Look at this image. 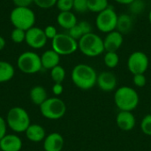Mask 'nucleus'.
<instances>
[{
  "label": "nucleus",
  "mask_w": 151,
  "mask_h": 151,
  "mask_svg": "<svg viewBox=\"0 0 151 151\" xmlns=\"http://www.w3.org/2000/svg\"><path fill=\"white\" fill-rule=\"evenodd\" d=\"M71 78L77 88L88 90L96 84L97 73L92 66L86 64H78L73 68Z\"/></svg>",
  "instance_id": "f257e3e1"
},
{
  "label": "nucleus",
  "mask_w": 151,
  "mask_h": 151,
  "mask_svg": "<svg viewBox=\"0 0 151 151\" xmlns=\"http://www.w3.org/2000/svg\"><path fill=\"white\" fill-rule=\"evenodd\" d=\"M139 101L137 91L128 86L119 88L114 95V102L119 111H133L138 106Z\"/></svg>",
  "instance_id": "f03ea898"
},
{
  "label": "nucleus",
  "mask_w": 151,
  "mask_h": 151,
  "mask_svg": "<svg viewBox=\"0 0 151 151\" xmlns=\"http://www.w3.org/2000/svg\"><path fill=\"white\" fill-rule=\"evenodd\" d=\"M78 50H80L81 52L87 57H98L105 51L104 39L93 32L84 35L78 41Z\"/></svg>",
  "instance_id": "7ed1b4c3"
},
{
  "label": "nucleus",
  "mask_w": 151,
  "mask_h": 151,
  "mask_svg": "<svg viewBox=\"0 0 151 151\" xmlns=\"http://www.w3.org/2000/svg\"><path fill=\"white\" fill-rule=\"evenodd\" d=\"M5 120L7 127L15 133H25L31 124L27 111L19 106L12 107L9 110Z\"/></svg>",
  "instance_id": "20e7f679"
},
{
  "label": "nucleus",
  "mask_w": 151,
  "mask_h": 151,
  "mask_svg": "<svg viewBox=\"0 0 151 151\" xmlns=\"http://www.w3.org/2000/svg\"><path fill=\"white\" fill-rule=\"evenodd\" d=\"M10 20L15 28L25 31L35 27V14L29 7H14L10 13Z\"/></svg>",
  "instance_id": "39448f33"
},
{
  "label": "nucleus",
  "mask_w": 151,
  "mask_h": 151,
  "mask_svg": "<svg viewBox=\"0 0 151 151\" xmlns=\"http://www.w3.org/2000/svg\"><path fill=\"white\" fill-rule=\"evenodd\" d=\"M39 107L41 114L50 120H58L63 118L66 112L65 102L57 96L47 98Z\"/></svg>",
  "instance_id": "423d86ee"
},
{
  "label": "nucleus",
  "mask_w": 151,
  "mask_h": 151,
  "mask_svg": "<svg viewBox=\"0 0 151 151\" xmlns=\"http://www.w3.org/2000/svg\"><path fill=\"white\" fill-rule=\"evenodd\" d=\"M17 66L23 73H36L42 68L41 56L34 51H25L19 56L17 59Z\"/></svg>",
  "instance_id": "0eeeda50"
},
{
  "label": "nucleus",
  "mask_w": 151,
  "mask_h": 151,
  "mask_svg": "<svg viewBox=\"0 0 151 151\" xmlns=\"http://www.w3.org/2000/svg\"><path fill=\"white\" fill-rule=\"evenodd\" d=\"M118 13L112 5H109L105 10L97 13L96 19V26L97 29L104 34H108L116 30Z\"/></svg>",
  "instance_id": "6e6552de"
},
{
  "label": "nucleus",
  "mask_w": 151,
  "mask_h": 151,
  "mask_svg": "<svg viewBox=\"0 0 151 151\" xmlns=\"http://www.w3.org/2000/svg\"><path fill=\"white\" fill-rule=\"evenodd\" d=\"M51 47L58 55L67 56L78 50V41L71 37L68 34H58L51 40Z\"/></svg>",
  "instance_id": "1a4fd4ad"
},
{
  "label": "nucleus",
  "mask_w": 151,
  "mask_h": 151,
  "mask_svg": "<svg viewBox=\"0 0 151 151\" xmlns=\"http://www.w3.org/2000/svg\"><path fill=\"white\" fill-rule=\"evenodd\" d=\"M149 57L142 51L133 52L127 59V68L133 75L144 74L149 68Z\"/></svg>",
  "instance_id": "9d476101"
},
{
  "label": "nucleus",
  "mask_w": 151,
  "mask_h": 151,
  "mask_svg": "<svg viewBox=\"0 0 151 151\" xmlns=\"http://www.w3.org/2000/svg\"><path fill=\"white\" fill-rule=\"evenodd\" d=\"M47 37L44 34L43 29L33 27L26 31V40L27 44L33 49H42L47 43Z\"/></svg>",
  "instance_id": "9b49d317"
},
{
  "label": "nucleus",
  "mask_w": 151,
  "mask_h": 151,
  "mask_svg": "<svg viewBox=\"0 0 151 151\" xmlns=\"http://www.w3.org/2000/svg\"><path fill=\"white\" fill-rule=\"evenodd\" d=\"M123 42H124L123 35L117 30L106 34L105 37L104 38V46L105 52L108 51L117 52L122 46Z\"/></svg>",
  "instance_id": "f8f14e48"
},
{
  "label": "nucleus",
  "mask_w": 151,
  "mask_h": 151,
  "mask_svg": "<svg viewBox=\"0 0 151 151\" xmlns=\"http://www.w3.org/2000/svg\"><path fill=\"white\" fill-rule=\"evenodd\" d=\"M96 85L103 91H113L117 87V77L113 73L104 71L97 75Z\"/></svg>",
  "instance_id": "ddd939ff"
},
{
  "label": "nucleus",
  "mask_w": 151,
  "mask_h": 151,
  "mask_svg": "<svg viewBox=\"0 0 151 151\" xmlns=\"http://www.w3.org/2000/svg\"><path fill=\"white\" fill-rule=\"evenodd\" d=\"M116 123L120 130L129 132L134 128L136 119L132 111H120L116 117Z\"/></svg>",
  "instance_id": "4468645a"
},
{
  "label": "nucleus",
  "mask_w": 151,
  "mask_h": 151,
  "mask_svg": "<svg viewBox=\"0 0 151 151\" xmlns=\"http://www.w3.org/2000/svg\"><path fill=\"white\" fill-rule=\"evenodd\" d=\"M22 140L16 134H5L0 140L1 151H20L22 149Z\"/></svg>",
  "instance_id": "2eb2a0df"
},
{
  "label": "nucleus",
  "mask_w": 151,
  "mask_h": 151,
  "mask_svg": "<svg viewBox=\"0 0 151 151\" xmlns=\"http://www.w3.org/2000/svg\"><path fill=\"white\" fill-rule=\"evenodd\" d=\"M64 138L58 133H51L43 140L44 151H62L64 148Z\"/></svg>",
  "instance_id": "dca6fc26"
},
{
  "label": "nucleus",
  "mask_w": 151,
  "mask_h": 151,
  "mask_svg": "<svg viewBox=\"0 0 151 151\" xmlns=\"http://www.w3.org/2000/svg\"><path fill=\"white\" fill-rule=\"evenodd\" d=\"M41 61L42 68L47 70H51L55 66L59 65L60 62V55H58L55 50H45L41 56Z\"/></svg>",
  "instance_id": "f3484780"
},
{
  "label": "nucleus",
  "mask_w": 151,
  "mask_h": 151,
  "mask_svg": "<svg viewBox=\"0 0 151 151\" xmlns=\"http://www.w3.org/2000/svg\"><path fill=\"white\" fill-rule=\"evenodd\" d=\"M25 134L27 138L33 142H40L46 137L45 129L38 124H30Z\"/></svg>",
  "instance_id": "a211bd4d"
},
{
  "label": "nucleus",
  "mask_w": 151,
  "mask_h": 151,
  "mask_svg": "<svg viewBox=\"0 0 151 151\" xmlns=\"http://www.w3.org/2000/svg\"><path fill=\"white\" fill-rule=\"evenodd\" d=\"M57 22L61 27L66 30L71 29L78 23L76 16L73 12H72V11L71 12H60L57 17Z\"/></svg>",
  "instance_id": "6ab92c4d"
},
{
  "label": "nucleus",
  "mask_w": 151,
  "mask_h": 151,
  "mask_svg": "<svg viewBox=\"0 0 151 151\" xmlns=\"http://www.w3.org/2000/svg\"><path fill=\"white\" fill-rule=\"evenodd\" d=\"M134 26L133 18L130 14L127 13H122L118 16V21H117V27L116 30L121 33L122 35L129 33Z\"/></svg>",
  "instance_id": "aec40b11"
},
{
  "label": "nucleus",
  "mask_w": 151,
  "mask_h": 151,
  "mask_svg": "<svg viewBox=\"0 0 151 151\" xmlns=\"http://www.w3.org/2000/svg\"><path fill=\"white\" fill-rule=\"evenodd\" d=\"M29 97H30L31 102L34 104L40 106L48 98L47 91L42 86H40V85L35 86L30 90Z\"/></svg>",
  "instance_id": "412c9836"
},
{
  "label": "nucleus",
  "mask_w": 151,
  "mask_h": 151,
  "mask_svg": "<svg viewBox=\"0 0 151 151\" xmlns=\"http://www.w3.org/2000/svg\"><path fill=\"white\" fill-rule=\"evenodd\" d=\"M15 73L13 65L6 61L0 60V83L11 81Z\"/></svg>",
  "instance_id": "4be33fe9"
},
{
  "label": "nucleus",
  "mask_w": 151,
  "mask_h": 151,
  "mask_svg": "<svg viewBox=\"0 0 151 151\" xmlns=\"http://www.w3.org/2000/svg\"><path fill=\"white\" fill-rule=\"evenodd\" d=\"M108 0H88V9L89 12L99 13L109 6Z\"/></svg>",
  "instance_id": "5701e85b"
},
{
  "label": "nucleus",
  "mask_w": 151,
  "mask_h": 151,
  "mask_svg": "<svg viewBox=\"0 0 151 151\" xmlns=\"http://www.w3.org/2000/svg\"><path fill=\"white\" fill-rule=\"evenodd\" d=\"M104 62L108 68H115L119 63V57L117 52L108 51L104 56Z\"/></svg>",
  "instance_id": "b1692460"
},
{
  "label": "nucleus",
  "mask_w": 151,
  "mask_h": 151,
  "mask_svg": "<svg viewBox=\"0 0 151 151\" xmlns=\"http://www.w3.org/2000/svg\"><path fill=\"white\" fill-rule=\"evenodd\" d=\"M50 77L54 83H62L65 78V70L58 65L50 70Z\"/></svg>",
  "instance_id": "393cba45"
},
{
  "label": "nucleus",
  "mask_w": 151,
  "mask_h": 151,
  "mask_svg": "<svg viewBox=\"0 0 151 151\" xmlns=\"http://www.w3.org/2000/svg\"><path fill=\"white\" fill-rule=\"evenodd\" d=\"M145 3L142 0H134L130 4H128L129 11L133 14H141L145 10Z\"/></svg>",
  "instance_id": "a878e982"
},
{
  "label": "nucleus",
  "mask_w": 151,
  "mask_h": 151,
  "mask_svg": "<svg viewBox=\"0 0 151 151\" xmlns=\"http://www.w3.org/2000/svg\"><path fill=\"white\" fill-rule=\"evenodd\" d=\"M11 39L15 43H21L26 40V31L19 28H13L11 33Z\"/></svg>",
  "instance_id": "bb28decb"
},
{
  "label": "nucleus",
  "mask_w": 151,
  "mask_h": 151,
  "mask_svg": "<svg viewBox=\"0 0 151 151\" xmlns=\"http://www.w3.org/2000/svg\"><path fill=\"white\" fill-rule=\"evenodd\" d=\"M141 130L146 135H151V114L146 115L141 122Z\"/></svg>",
  "instance_id": "cd10ccee"
},
{
  "label": "nucleus",
  "mask_w": 151,
  "mask_h": 151,
  "mask_svg": "<svg viewBox=\"0 0 151 151\" xmlns=\"http://www.w3.org/2000/svg\"><path fill=\"white\" fill-rule=\"evenodd\" d=\"M56 6L60 12H71L73 8V0H58Z\"/></svg>",
  "instance_id": "c85d7f7f"
},
{
  "label": "nucleus",
  "mask_w": 151,
  "mask_h": 151,
  "mask_svg": "<svg viewBox=\"0 0 151 151\" xmlns=\"http://www.w3.org/2000/svg\"><path fill=\"white\" fill-rule=\"evenodd\" d=\"M73 9L80 13H84L88 12V0H73Z\"/></svg>",
  "instance_id": "c756f323"
},
{
  "label": "nucleus",
  "mask_w": 151,
  "mask_h": 151,
  "mask_svg": "<svg viewBox=\"0 0 151 151\" xmlns=\"http://www.w3.org/2000/svg\"><path fill=\"white\" fill-rule=\"evenodd\" d=\"M58 0H34V3L42 9H50L56 5Z\"/></svg>",
  "instance_id": "7c9ffc66"
},
{
  "label": "nucleus",
  "mask_w": 151,
  "mask_h": 151,
  "mask_svg": "<svg viewBox=\"0 0 151 151\" xmlns=\"http://www.w3.org/2000/svg\"><path fill=\"white\" fill-rule=\"evenodd\" d=\"M68 35L71 37H73V39H75L76 41H79L84 35L83 33H82V31H81V27H79L78 23L73 27H72L71 29L68 30Z\"/></svg>",
  "instance_id": "2f4dec72"
},
{
  "label": "nucleus",
  "mask_w": 151,
  "mask_h": 151,
  "mask_svg": "<svg viewBox=\"0 0 151 151\" xmlns=\"http://www.w3.org/2000/svg\"><path fill=\"white\" fill-rule=\"evenodd\" d=\"M133 82H134V86H136L138 88H142L147 83L146 76L144 74H135V75H134Z\"/></svg>",
  "instance_id": "473e14b6"
},
{
  "label": "nucleus",
  "mask_w": 151,
  "mask_h": 151,
  "mask_svg": "<svg viewBox=\"0 0 151 151\" xmlns=\"http://www.w3.org/2000/svg\"><path fill=\"white\" fill-rule=\"evenodd\" d=\"M43 31H44V34H45L47 39H50V40L54 39L56 37V35L58 34V31H57V29H56V27L54 26H52V25L47 26L43 29Z\"/></svg>",
  "instance_id": "72a5a7b5"
},
{
  "label": "nucleus",
  "mask_w": 151,
  "mask_h": 151,
  "mask_svg": "<svg viewBox=\"0 0 151 151\" xmlns=\"http://www.w3.org/2000/svg\"><path fill=\"white\" fill-rule=\"evenodd\" d=\"M78 25L79 27H81L83 35H87V34H89V33H92L93 32V28H92V25L88 22V21H86V20H82L81 22H78Z\"/></svg>",
  "instance_id": "f704fd0d"
},
{
  "label": "nucleus",
  "mask_w": 151,
  "mask_h": 151,
  "mask_svg": "<svg viewBox=\"0 0 151 151\" xmlns=\"http://www.w3.org/2000/svg\"><path fill=\"white\" fill-rule=\"evenodd\" d=\"M7 123L6 120L0 116V140L6 134V131H7Z\"/></svg>",
  "instance_id": "c9c22d12"
},
{
  "label": "nucleus",
  "mask_w": 151,
  "mask_h": 151,
  "mask_svg": "<svg viewBox=\"0 0 151 151\" xmlns=\"http://www.w3.org/2000/svg\"><path fill=\"white\" fill-rule=\"evenodd\" d=\"M12 3L16 7H28L34 0H12Z\"/></svg>",
  "instance_id": "e433bc0d"
},
{
  "label": "nucleus",
  "mask_w": 151,
  "mask_h": 151,
  "mask_svg": "<svg viewBox=\"0 0 151 151\" xmlns=\"http://www.w3.org/2000/svg\"><path fill=\"white\" fill-rule=\"evenodd\" d=\"M64 91V88H63V85L62 83H54V85L52 86V93L58 96H60Z\"/></svg>",
  "instance_id": "4c0bfd02"
},
{
  "label": "nucleus",
  "mask_w": 151,
  "mask_h": 151,
  "mask_svg": "<svg viewBox=\"0 0 151 151\" xmlns=\"http://www.w3.org/2000/svg\"><path fill=\"white\" fill-rule=\"evenodd\" d=\"M115 2L120 4H126V5H128L130 4L134 0H114Z\"/></svg>",
  "instance_id": "58836bf2"
},
{
  "label": "nucleus",
  "mask_w": 151,
  "mask_h": 151,
  "mask_svg": "<svg viewBox=\"0 0 151 151\" xmlns=\"http://www.w3.org/2000/svg\"><path fill=\"white\" fill-rule=\"evenodd\" d=\"M5 44H6V42H5L4 38L0 35V50H3L4 49Z\"/></svg>",
  "instance_id": "ea45409f"
},
{
  "label": "nucleus",
  "mask_w": 151,
  "mask_h": 151,
  "mask_svg": "<svg viewBox=\"0 0 151 151\" xmlns=\"http://www.w3.org/2000/svg\"><path fill=\"white\" fill-rule=\"evenodd\" d=\"M148 18H149V21H150V23L151 24V9H150V12H149Z\"/></svg>",
  "instance_id": "a19ab883"
},
{
  "label": "nucleus",
  "mask_w": 151,
  "mask_h": 151,
  "mask_svg": "<svg viewBox=\"0 0 151 151\" xmlns=\"http://www.w3.org/2000/svg\"><path fill=\"white\" fill-rule=\"evenodd\" d=\"M150 114H151V108H150Z\"/></svg>",
  "instance_id": "79ce46f5"
}]
</instances>
